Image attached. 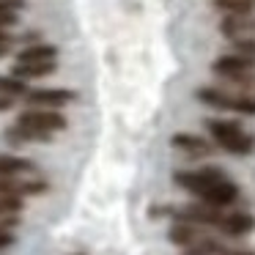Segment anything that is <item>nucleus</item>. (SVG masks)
Instances as JSON below:
<instances>
[{"instance_id": "dca6fc26", "label": "nucleus", "mask_w": 255, "mask_h": 255, "mask_svg": "<svg viewBox=\"0 0 255 255\" xmlns=\"http://www.w3.org/2000/svg\"><path fill=\"white\" fill-rule=\"evenodd\" d=\"M198 96L203 105L209 107H217V110H231V94L222 88H198Z\"/></svg>"}, {"instance_id": "f3484780", "label": "nucleus", "mask_w": 255, "mask_h": 255, "mask_svg": "<svg viewBox=\"0 0 255 255\" xmlns=\"http://www.w3.org/2000/svg\"><path fill=\"white\" fill-rule=\"evenodd\" d=\"M0 94L8 96H28V85H25L22 77H14V74H0Z\"/></svg>"}, {"instance_id": "2eb2a0df", "label": "nucleus", "mask_w": 255, "mask_h": 255, "mask_svg": "<svg viewBox=\"0 0 255 255\" xmlns=\"http://www.w3.org/2000/svg\"><path fill=\"white\" fill-rule=\"evenodd\" d=\"M58 58V47L55 44H44V41H36V44H28L17 52V61H55Z\"/></svg>"}, {"instance_id": "412c9836", "label": "nucleus", "mask_w": 255, "mask_h": 255, "mask_svg": "<svg viewBox=\"0 0 255 255\" xmlns=\"http://www.w3.org/2000/svg\"><path fill=\"white\" fill-rule=\"evenodd\" d=\"M19 22V11H11V8L0 6V28H14Z\"/></svg>"}, {"instance_id": "6ab92c4d", "label": "nucleus", "mask_w": 255, "mask_h": 255, "mask_svg": "<svg viewBox=\"0 0 255 255\" xmlns=\"http://www.w3.org/2000/svg\"><path fill=\"white\" fill-rule=\"evenodd\" d=\"M19 211H22V198L0 192V217L3 214H19Z\"/></svg>"}, {"instance_id": "4be33fe9", "label": "nucleus", "mask_w": 255, "mask_h": 255, "mask_svg": "<svg viewBox=\"0 0 255 255\" xmlns=\"http://www.w3.org/2000/svg\"><path fill=\"white\" fill-rule=\"evenodd\" d=\"M19 222H22V217H19V214H3V217H0V231H14Z\"/></svg>"}, {"instance_id": "423d86ee", "label": "nucleus", "mask_w": 255, "mask_h": 255, "mask_svg": "<svg viewBox=\"0 0 255 255\" xmlns=\"http://www.w3.org/2000/svg\"><path fill=\"white\" fill-rule=\"evenodd\" d=\"M3 140H6L8 145L52 143V132H44V129H33V127H22V124H14V127L3 129Z\"/></svg>"}, {"instance_id": "ddd939ff", "label": "nucleus", "mask_w": 255, "mask_h": 255, "mask_svg": "<svg viewBox=\"0 0 255 255\" xmlns=\"http://www.w3.org/2000/svg\"><path fill=\"white\" fill-rule=\"evenodd\" d=\"M58 72V61H25V63H14L11 74L22 80H39V77H50Z\"/></svg>"}, {"instance_id": "a878e982", "label": "nucleus", "mask_w": 255, "mask_h": 255, "mask_svg": "<svg viewBox=\"0 0 255 255\" xmlns=\"http://www.w3.org/2000/svg\"><path fill=\"white\" fill-rule=\"evenodd\" d=\"M181 255H209V253H203V250H200V247H187V250H184Z\"/></svg>"}, {"instance_id": "20e7f679", "label": "nucleus", "mask_w": 255, "mask_h": 255, "mask_svg": "<svg viewBox=\"0 0 255 255\" xmlns=\"http://www.w3.org/2000/svg\"><path fill=\"white\" fill-rule=\"evenodd\" d=\"M74 99H77V91H69V88H36V91H28L25 105L58 110V107H66L69 102H74Z\"/></svg>"}, {"instance_id": "aec40b11", "label": "nucleus", "mask_w": 255, "mask_h": 255, "mask_svg": "<svg viewBox=\"0 0 255 255\" xmlns=\"http://www.w3.org/2000/svg\"><path fill=\"white\" fill-rule=\"evenodd\" d=\"M231 47H233V52H239V55H253L255 58V39H253V36H239V39H231Z\"/></svg>"}, {"instance_id": "7ed1b4c3", "label": "nucleus", "mask_w": 255, "mask_h": 255, "mask_svg": "<svg viewBox=\"0 0 255 255\" xmlns=\"http://www.w3.org/2000/svg\"><path fill=\"white\" fill-rule=\"evenodd\" d=\"M17 124L22 127H33V129H44V132H63L69 127V121L61 116L58 110H50V107H28L25 113H19Z\"/></svg>"}, {"instance_id": "6e6552de", "label": "nucleus", "mask_w": 255, "mask_h": 255, "mask_svg": "<svg viewBox=\"0 0 255 255\" xmlns=\"http://www.w3.org/2000/svg\"><path fill=\"white\" fill-rule=\"evenodd\" d=\"M50 189L47 181H22V176H0V192L28 198V195H44Z\"/></svg>"}, {"instance_id": "bb28decb", "label": "nucleus", "mask_w": 255, "mask_h": 255, "mask_svg": "<svg viewBox=\"0 0 255 255\" xmlns=\"http://www.w3.org/2000/svg\"><path fill=\"white\" fill-rule=\"evenodd\" d=\"M8 52H11V44H0V58L8 55Z\"/></svg>"}, {"instance_id": "5701e85b", "label": "nucleus", "mask_w": 255, "mask_h": 255, "mask_svg": "<svg viewBox=\"0 0 255 255\" xmlns=\"http://www.w3.org/2000/svg\"><path fill=\"white\" fill-rule=\"evenodd\" d=\"M14 244H17V236H14L11 231H0V250L14 247Z\"/></svg>"}, {"instance_id": "1a4fd4ad", "label": "nucleus", "mask_w": 255, "mask_h": 255, "mask_svg": "<svg viewBox=\"0 0 255 255\" xmlns=\"http://www.w3.org/2000/svg\"><path fill=\"white\" fill-rule=\"evenodd\" d=\"M203 203H211V206H220V209H225V206L236 203L239 200V187L233 181H228V178H222V181L211 184L209 189H206L203 195H198Z\"/></svg>"}, {"instance_id": "f03ea898", "label": "nucleus", "mask_w": 255, "mask_h": 255, "mask_svg": "<svg viewBox=\"0 0 255 255\" xmlns=\"http://www.w3.org/2000/svg\"><path fill=\"white\" fill-rule=\"evenodd\" d=\"M225 178V170L217 165H206V167H198V170H176L173 173V181L178 184L181 189L192 195H203L211 184L222 181Z\"/></svg>"}, {"instance_id": "4468645a", "label": "nucleus", "mask_w": 255, "mask_h": 255, "mask_svg": "<svg viewBox=\"0 0 255 255\" xmlns=\"http://www.w3.org/2000/svg\"><path fill=\"white\" fill-rule=\"evenodd\" d=\"M36 165L25 156L14 154H0V176H33Z\"/></svg>"}, {"instance_id": "0eeeda50", "label": "nucleus", "mask_w": 255, "mask_h": 255, "mask_svg": "<svg viewBox=\"0 0 255 255\" xmlns=\"http://www.w3.org/2000/svg\"><path fill=\"white\" fill-rule=\"evenodd\" d=\"M170 145L176 151H184L187 156H211L214 154V145L206 143L200 134H192V132H176L170 137Z\"/></svg>"}, {"instance_id": "39448f33", "label": "nucleus", "mask_w": 255, "mask_h": 255, "mask_svg": "<svg viewBox=\"0 0 255 255\" xmlns=\"http://www.w3.org/2000/svg\"><path fill=\"white\" fill-rule=\"evenodd\" d=\"M211 72L217 77H239V74L255 72V58L253 55H239V52H231V55H220L214 63H211Z\"/></svg>"}, {"instance_id": "393cba45", "label": "nucleus", "mask_w": 255, "mask_h": 255, "mask_svg": "<svg viewBox=\"0 0 255 255\" xmlns=\"http://www.w3.org/2000/svg\"><path fill=\"white\" fill-rule=\"evenodd\" d=\"M0 44H14V36L8 33V28H0Z\"/></svg>"}, {"instance_id": "c85d7f7f", "label": "nucleus", "mask_w": 255, "mask_h": 255, "mask_svg": "<svg viewBox=\"0 0 255 255\" xmlns=\"http://www.w3.org/2000/svg\"><path fill=\"white\" fill-rule=\"evenodd\" d=\"M72 255H88V253H72Z\"/></svg>"}, {"instance_id": "9b49d317", "label": "nucleus", "mask_w": 255, "mask_h": 255, "mask_svg": "<svg viewBox=\"0 0 255 255\" xmlns=\"http://www.w3.org/2000/svg\"><path fill=\"white\" fill-rule=\"evenodd\" d=\"M200 236H203V231H198L195 222H181V220H173L170 231H167L170 244H176V247H181V250L195 247V244L200 242Z\"/></svg>"}, {"instance_id": "9d476101", "label": "nucleus", "mask_w": 255, "mask_h": 255, "mask_svg": "<svg viewBox=\"0 0 255 255\" xmlns=\"http://www.w3.org/2000/svg\"><path fill=\"white\" fill-rule=\"evenodd\" d=\"M217 228L225 236H247V233L255 231V217L247 214V211H231V214H222Z\"/></svg>"}, {"instance_id": "cd10ccee", "label": "nucleus", "mask_w": 255, "mask_h": 255, "mask_svg": "<svg viewBox=\"0 0 255 255\" xmlns=\"http://www.w3.org/2000/svg\"><path fill=\"white\" fill-rule=\"evenodd\" d=\"M228 255H255V253H250V250H242V253H228Z\"/></svg>"}, {"instance_id": "f8f14e48", "label": "nucleus", "mask_w": 255, "mask_h": 255, "mask_svg": "<svg viewBox=\"0 0 255 255\" xmlns=\"http://www.w3.org/2000/svg\"><path fill=\"white\" fill-rule=\"evenodd\" d=\"M220 33L225 39H239V36H253L255 33V19L250 14H225L220 22Z\"/></svg>"}, {"instance_id": "a211bd4d", "label": "nucleus", "mask_w": 255, "mask_h": 255, "mask_svg": "<svg viewBox=\"0 0 255 255\" xmlns=\"http://www.w3.org/2000/svg\"><path fill=\"white\" fill-rule=\"evenodd\" d=\"M214 8L225 14H253L255 0H214Z\"/></svg>"}, {"instance_id": "b1692460", "label": "nucleus", "mask_w": 255, "mask_h": 255, "mask_svg": "<svg viewBox=\"0 0 255 255\" xmlns=\"http://www.w3.org/2000/svg\"><path fill=\"white\" fill-rule=\"evenodd\" d=\"M17 102V96H8V94H0V113H8Z\"/></svg>"}, {"instance_id": "f257e3e1", "label": "nucleus", "mask_w": 255, "mask_h": 255, "mask_svg": "<svg viewBox=\"0 0 255 255\" xmlns=\"http://www.w3.org/2000/svg\"><path fill=\"white\" fill-rule=\"evenodd\" d=\"M206 129H209V134L214 137V143L220 145V148H225L228 154L247 156V154H253V151H255V137L244 132L239 121L209 118V121H206Z\"/></svg>"}]
</instances>
